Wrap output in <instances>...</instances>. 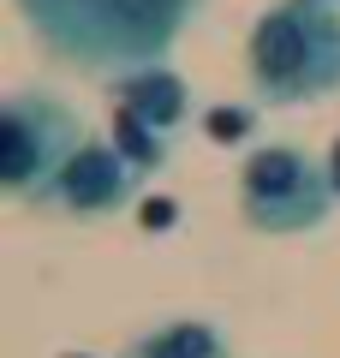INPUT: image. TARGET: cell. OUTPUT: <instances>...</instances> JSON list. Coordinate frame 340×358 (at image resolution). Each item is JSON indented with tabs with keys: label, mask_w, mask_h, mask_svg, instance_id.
I'll list each match as a JSON object with an SVG mask.
<instances>
[{
	"label": "cell",
	"mask_w": 340,
	"mask_h": 358,
	"mask_svg": "<svg viewBox=\"0 0 340 358\" xmlns=\"http://www.w3.org/2000/svg\"><path fill=\"white\" fill-rule=\"evenodd\" d=\"M18 13L72 66H150L203 13V0H18Z\"/></svg>",
	"instance_id": "cell-1"
},
{
	"label": "cell",
	"mask_w": 340,
	"mask_h": 358,
	"mask_svg": "<svg viewBox=\"0 0 340 358\" xmlns=\"http://www.w3.org/2000/svg\"><path fill=\"white\" fill-rule=\"evenodd\" d=\"M245 66L263 102H316L340 90V6L328 0H275L251 24Z\"/></svg>",
	"instance_id": "cell-2"
},
{
	"label": "cell",
	"mask_w": 340,
	"mask_h": 358,
	"mask_svg": "<svg viewBox=\"0 0 340 358\" xmlns=\"http://www.w3.org/2000/svg\"><path fill=\"white\" fill-rule=\"evenodd\" d=\"M78 143H84V126L60 96H48V90L6 96L0 102V185H6V197L42 203L60 167L78 155Z\"/></svg>",
	"instance_id": "cell-3"
},
{
	"label": "cell",
	"mask_w": 340,
	"mask_h": 358,
	"mask_svg": "<svg viewBox=\"0 0 340 358\" xmlns=\"http://www.w3.org/2000/svg\"><path fill=\"white\" fill-rule=\"evenodd\" d=\"M239 209L257 233H311L334 209L328 162H311L299 143H263L239 167Z\"/></svg>",
	"instance_id": "cell-4"
},
{
	"label": "cell",
	"mask_w": 340,
	"mask_h": 358,
	"mask_svg": "<svg viewBox=\"0 0 340 358\" xmlns=\"http://www.w3.org/2000/svg\"><path fill=\"white\" fill-rule=\"evenodd\" d=\"M132 185H138V167L113 150V143L84 138V143H78V155L60 167V179L48 185L42 203L66 209V215H113V209H126Z\"/></svg>",
	"instance_id": "cell-5"
},
{
	"label": "cell",
	"mask_w": 340,
	"mask_h": 358,
	"mask_svg": "<svg viewBox=\"0 0 340 358\" xmlns=\"http://www.w3.org/2000/svg\"><path fill=\"white\" fill-rule=\"evenodd\" d=\"M113 108H126V114L150 120L155 131H173L179 120H185L191 108V90L179 72H167V66H126L120 72V84H113Z\"/></svg>",
	"instance_id": "cell-6"
},
{
	"label": "cell",
	"mask_w": 340,
	"mask_h": 358,
	"mask_svg": "<svg viewBox=\"0 0 340 358\" xmlns=\"http://www.w3.org/2000/svg\"><path fill=\"white\" fill-rule=\"evenodd\" d=\"M126 358H227V346L209 322H167V329L132 341Z\"/></svg>",
	"instance_id": "cell-7"
},
{
	"label": "cell",
	"mask_w": 340,
	"mask_h": 358,
	"mask_svg": "<svg viewBox=\"0 0 340 358\" xmlns=\"http://www.w3.org/2000/svg\"><path fill=\"white\" fill-rule=\"evenodd\" d=\"M113 150L126 155L138 173H155V167L167 162V131H155L150 120L126 114V108H113Z\"/></svg>",
	"instance_id": "cell-8"
},
{
	"label": "cell",
	"mask_w": 340,
	"mask_h": 358,
	"mask_svg": "<svg viewBox=\"0 0 340 358\" xmlns=\"http://www.w3.org/2000/svg\"><path fill=\"white\" fill-rule=\"evenodd\" d=\"M251 126H257L251 108H209V114H203V131H209L215 143H239V138H251Z\"/></svg>",
	"instance_id": "cell-9"
},
{
	"label": "cell",
	"mask_w": 340,
	"mask_h": 358,
	"mask_svg": "<svg viewBox=\"0 0 340 358\" xmlns=\"http://www.w3.org/2000/svg\"><path fill=\"white\" fill-rule=\"evenodd\" d=\"M143 221H150V227L162 233L167 221H173V203H167V197H155V203H143Z\"/></svg>",
	"instance_id": "cell-10"
},
{
	"label": "cell",
	"mask_w": 340,
	"mask_h": 358,
	"mask_svg": "<svg viewBox=\"0 0 340 358\" xmlns=\"http://www.w3.org/2000/svg\"><path fill=\"white\" fill-rule=\"evenodd\" d=\"M328 185H334V197H340V138H334V150H328Z\"/></svg>",
	"instance_id": "cell-11"
},
{
	"label": "cell",
	"mask_w": 340,
	"mask_h": 358,
	"mask_svg": "<svg viewBox=\"0 0 340 358\" xmlns=\"http://www.w3.org/2000/svg\"><path fill=\"white\" fill-rule=\"evenodd\" d=\"M328 6H334V0H328Z\"/></svg>",
	"instance_id": "cell-12"
}]
</instances>
